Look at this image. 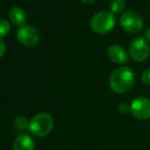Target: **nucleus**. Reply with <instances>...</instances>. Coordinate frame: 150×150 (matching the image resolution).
<instances>
[{"mask_svg": "<svg viewBox=\"0 0 150 150\" xmlns=\"http://www.w3.org/2000/svg\"><path fill=\"white\" fill-rule=\"evenodd\" d=\"M135 83V74L129 67L122 65L112 71L109 78V86L115 93H127Z\"/></svg>", "mask_w": 150, "mask_h": 150, "instance_id": "nucleus-1", "label": "nucleus"}, {"mask_svg": "<svg viewBox=\"0 0 150 150\" xmlns=\"http://www.w3.org/2000/svg\"><path fill=\"white\" fill-rule=\"evenodd\" d=\"M54 127V120L51 115L41 112L32 117L29 122V130L32 135L36 137H45L52 131Z\"/></svg>", "mask_w": 150, "mask_h": 150, "instance_id": "nucleus-2", "label": "nucleus"}, {"mask_svg": "<svg viewBox=\"0 0 150 150\" xmlns=\"http://www.w3.org/2000/svg\"><path fill=\"white\" fill-rule=\"evenodd\" d=\"M115 20L110 11H100L93 16L90 21L91 29L97 34L109 33L113 29Z\"/></svg>", "mask_w": 150, "mask_h": 150, "instance_id": "nucleus-3", "label": "nucleus"}, {"mask_svg": "<svg viewBox=\"0 0 150 150\" xmlns=\"http://www.w3.org/2000/svg\"><path fill=\"white\" fill-rule=\"evenodd\" d=\"M120 24L122 30L133 34L139 33L144 28V20L141 14L136 11H126L122 13L120 18Z\"/></svg>", "mask_w": 150, "mask_h": 150, "instance_id": "nucleus-4", "label": "nucleus"}, {"mask_svg": "<svg viewBox=\"0 0 150 150\" xmlns=\"http://www.w3.org/2000/svg\"><path fill=\"white\" fill-rule=\"evenodd\" d=\"M149 54V45L146 40L143 38H136L129 45V55L132 57L133 60L138 61V62L144 61L148 58Z\"/></svg>", "mask_w": 150, "mask_h": 150, "instance_id": "nucleus-5", "label": "nucleus"}, {"mask_svg": "<svg viewBox=\"0 0 150 150\" xmlns=\"http://www.w3.org/2000/svg\"><path fill=\"white\" fill-rule=\"evenodd\" d=\"M130 112L137 120L150 119V99L146 97L135 98L130 104Z\"/></svg>", "mask_w": 150, "mask_h": 150, "instance_id": "nucleus-6", "label": "nucleus"}, {"mask_svg": "<svg viewBox=\"0 0 150 150\" xmlns=\"http://www.w3.org/2000/svg\"><path fill=\"white\" fill-rule=\"evenodd\" d=\"M16 37L20 43L27 47L35 46L40 39L39 32L37 31V29L32 26H28V25H25L18 29L16 32Z\"/></svg>", "mask_w": 150, "mask_h": 150, "instance_id": "nucleus-7", "label": "nucleus"}, {"mask_svg": "<svg viewBox=\"0 0 150 150\" xmlns=\"http://www.w3.org/2000/svg\"><path fill=\"white\" fill-rule=\"evenodd\" d=\"M107 56L113 63L117 64H125L129 61V55L126 49L117 44L109 46L107 49Z\"/></svg>", "mask_w": 150, "mask_h": 150, "instance_id": "nucleus-8", "label": "nucleus"}, {"mask_svg": "<svg viewBox=\"0 0 150 150\" xmlns=\"http://www.w3.org/2000/svg\"><path fill=\"white\" fill-rule=\"evenodd\" d=\"M34 139L28 134H21L13 141V150H35Z\"/></svg>", "mask_w": 150, "mask_h": 150, "instance_id": "nucleus-9", "label": "nucleus"}, {"mask_svg": "<svg viewBox=\"0 0 150 150\" xmlns=\"http://www.w3.org/2000/svg\"><path fill=\"white\" fill-rule=\"evenodd\" d=\"M9 18L11 22L16 26H25L26 23V13L18 6H13L9 11Z\"/></svg>", "mask_w": 150, "mask_h": 150, "instance_id": "nucleus-10", "label": "nucleus"}, {"mask_svg": "<svg viewBox=\"0 0 150 150\" xmlns=\"http://www.w3.org/2000/svg\"><path fill=\"white\" fill-rule=\"evenodd\" d=\"M125 7H126V1L125 0H112L110 2V12L113 14H119L120 12L124 11Z\"/></svg>", "mask_w": 150, "mask_h": 150, "instance_id": "nucleus-11", "label": "nucleus"}, {"mask_svg": "<svg viewBox=\"0 0 150 150\" xmlns=\"http://www.w3.org/2000/svg\"><path fill=\"white\" fill-rule=\"evenodd\" d=\"M14 126H16V129H18V130H25L26 128H29V122L25 117L18 115V117H16V120H14Z\"/></svg>", "mask_w": 150, "mask_h": 150, "instance_id": "nucleus-12", "label": "nucleus"}, {"mask_svg": "<svg viewBox=\"0 0 150 150\" xmlns=\"http://www.w3.org/2000/svg\"><path fill=\"white\" fill-rule=\"evenodd\" d=\"M10 31V25L4 18L0 20V37H5Z\"/></svg>", "mask_w": 150, "mask_h": 150, "instance_id": "nucleus-13", "label": "nucleus"}, {"mask_svg": "<svg viewBox=\"0 0 150 150\" xmlns=\"http://www.w3.org/2000/svg\"><path fill=\"white\" fill-rule=\"evenodd\" d=\"M142 81L143 83L145 84V85L147 86H150V69H145L144 71H143L142 74Z\"/></svg>", "mask_w": 150, "mask_h": 150, "instance_id": "nucleus-14", "label": "nucleus"}, {"mask_svg": "<svg viewBox=\"0 0 150 150\" xmlns=\"http://www.w3.org/2000/svg\"><path fill=\"white\" fill-rule=\"evenodd\" d=\"M119 111L120 113H128L130 111V105L126 104V103H122L119 106Z\"/></svg>", "mask_w": 150, "mask_h": 150, "instance_id": "nucleus-15", "label": "nucleus"}, {"mask_svg": "<svg viewBox=\"0 0 150 150\" xmlns=\"http://www.w3.org/2000/svg\"><path fill=\"white\" fill-rule=\"evenodd\" d=\"M5 43H4L3 40L0 39V57H2V55L4 54L5 52Z\"/></svg>", "mask_w": 150, "mask_h": 150, "instance_id": "nucleus-16", "label": "nucleus"}, {"mask_svg": "<svg viewBox=\"0 0 150 150\" xmlns=\"http://www.w3.org/2000/svg\"><path fill=\"white\" fill-rule=\"evenodd\" d=\"M145 38H146L147 41L150 42V29H148V30L145 32Z\"/></svg>", "mask_w": 150, "mask_h": 150, "instance_id": "nucleus-17", "label": "nucleus"}, {"mask_svg": "<svg viewBox=\"0 0 150 150\" xmlns=\"http://www.w3.org/2000/svg\"><path fill=\"white\" fill-rule=\"evenodd\" d=\"M85 4H92L95 2V0H82Z\"/></svg>", "mask_w": 150, "mask_h": 150, "instance_id": "nucleus-18", "label": "nucleus"}]
</instances>
